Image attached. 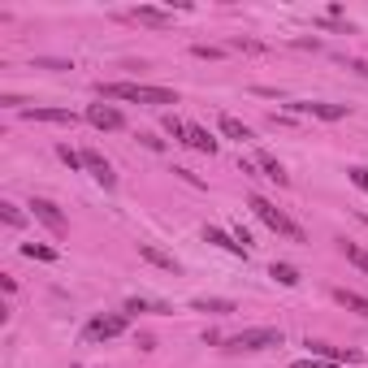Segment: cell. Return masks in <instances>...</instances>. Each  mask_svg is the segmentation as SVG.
Masks as SVG:
<instances>
[{
	"mask_svg": "<svg viewBox=\"0 0 368 368\" xmlns=\"http://www.w3.org/2000/svg\"><path fill=\"white\" fill-rule=\"evenodd\" d=\"M264 347H282L278 325H251L243 333H234V338H226V351H264Z\"/></svg>",
	"mask_w": 368,
	"mask_h": 368,
	"instance_id": "obj_4",
	"label": "cell"
},
{
	"mask_svg": "<svg viewBox=\"0 0 368 368\" xmlns=\"http://www.w3.org/2000/svg\"><path fill=\"white\" fill-rule=\"evenodd\" d=\"M30 217H35V221H39V226H48V230H52L57 238H61V234H66V230H70V221H66V217H61V208H57L52 200H35V204H30Z\"/></svg>",
	"mask_w": 368,
	"mask_h": 368,
	"instance_id": "obj_6",
	"label": "cell"
},
{
	"mask_svg": "<svg viewBox=\"0 0 368 368\" xmlns=\"http://www.w3.org/2000/svg\"><path fill=\"white\" fill-rule=\"evenodd\" d=\"M0 221H5L9 230H22V226H26V217H22L18 204H0Z\"/></svg>",
	"mask_w": 368,
	"mask_h": 368,
	"instance_id": "obj_22",
	"label": "cell"
},
{
	"mask_svg": "<svg viewBox=\"0 0 368 368\" xmlns=\"http://www.w3.org/2000/svg\"><path fill=\"white\" fill-rule=\"evenodd\" d=\"M130 329V316L126 312H100V316H91V321L83 325V342H108V338H117V333Z\"/></svg>",
	"mask_w": 368,
	"mask_h": 368,
	"instance_id": "obj_3",
	"label": "cell"
},
{
	"mask_svg": "<svg viewBox=\"0 0 368 368\" xmlns=\"http://www.w3.org/2000/svg\"><path fill=\"white\" fill-rule=\"evenodd\" d=\"M347 178L356 182V186L364 191V195H368V169H364V165H351V169H347Z\"/></svg>",
	"mask_w": 368,
	"mask_h": 368,
	"instance_id": "obj_27",
	"label": "cell"
},
{
	"mask_svg": "<svg viewBox=\"0 0 368 368\" xmlns=\"http://www.w3.org/2000/svg\"><path fill=\"white\" fill-rule=\"evenodd\" d=\"M269 278L282 282V286H299V269H295V264H286V260H278L273 269H269Z\"/></svg>",
	"mask_w": 368,
	"mask_h": 368,
	"instance_id": "obj_20",
	"label": "cell"
},
{
	"mask_svg": "<svg viewBox=\"0 0 368 368\" xmlns=\"http://www.w3.org/2000/svg\"><path fill=\"white\" fill-rule=\"evenodd\" d=\"M338 251H342V255H347V260H351V264H356V269H360V273H364V278H368V251H364L360 243H347V238H342V243H338Z\"/></svg>",
	"mask_w": 368,
	"mask_h": 368,
	"instance_id": "obj_17",
	"label": "cell"
},
{
	"mask_svg": "<svg viewBox=\"0 0 368 368\" xmlns=\"http://www.w3.org/2000/svg\"><path fill=\"white\" fill-rule=\"evenodd\" d=\"M333 299H338L342 308H351V312H360L364 321H368V299H364V295H356V291H333Z\"/></svg>",
	"mask_w": 368,
	"mask_h": 368,
	"instance_id": "obj_18",
	"label": "cell"
},
{
	"mask_svg": "<svg viewBox=\"0 0 368 368\" xmlns=\"http://www.w3.org/2000/svg\"><path fill=\"white\" fill-rule=\"evenodd\" d=\"M35 70H74L70 61H57V57H35Z\"/></svg>",
	"mask_w": 368,
	"mask_h": 368,
	"instance_id": "obj_28",
	"label": "cell"
},
{
	"mask_svg": "<svg viewBox=\"0 0 368 368\" xmlns=\"http://www.w3.org/2000/svg\"><path fill=\"white\" fill-rule=\"evenodd\" d=\"M126 316H139V312H169V303H156V299H126Z\"/></svg>",
	"mask_w": 368,
	"mask_h": 368,
	"instance_id": "obj_19",
	"label": "cell"
},
{
	"mask_svg": "<svg viewBox=\"0 0 368 368\" xmlns=\"http://www.w3.org/2000/svg\"><path fill=\"white\" fill-rule=\"evenodd\" d=\"M230 48H238V52H264L260 39H230Z\"/></svg>",
	"mask_w": 368,
	"mask_h": 368,
	"instance_id": "obj_29",
	"label": "cell"
},
{
	"mask_svg": "<svg viewBox=\"0 0 368 368\" xmlns=\"http://www.w3.org/2000/svg\"><path fill=\"white\" fill-rule=\"evenodd\" d=\"M204 243H217V247H226L230 255H243V260H247V247L238 243L234 234H226V230H217V226H208V230H204Z\"/></svg>",
	"mask_w": 368,
	"mask_h": 368,
	"instance_id": "obj_13",
	"label": "cell"
},
{
	"mask_svg": "<svg viewBox=\"0 0 368 368\" xmlns=\"http://www.w3.org/2000/svg\"><path fill=\"white\" fill-rule=\"evenodd\" d=\"M57 156H61V161H66L70 169H83V152H74L70 143H61V148H57Z\"/></svg>",
	"mask_w": 368,
	"mask_h": 368,
	"instance_id": "obj_25",
	"label": "cell"
},
{
	"mask_svg": "<svg viewBox=\"0 0 368 368\" xmlns=\"http://www.w3.org/2000/svg\"><path fill=\"white\" fill-rule=\"evenodd\" d=\"M247 208H251V213L260 217V221H264V226L273 230V234H282V238H295V243H303V238H308V234H303V226H295V221L286 217L278 204H269L264 195H251V200H247Z\"/></svg>",
	"mask_w": 368,
	"mask_h": 368,
	"instance_id": "obj_2",
	"label": "cell"
},
{
	"mask_svg": "<svg viewBox=\"0 0 368 368\" xmlns=\"http://www.w3.org/2000/svg\"><path fill=\"white\" fill-rule=\"evenodd\" d=\"M26 122H48V126H78V113H70V108H22Z\"/></svg>",
	"mask_w": 368,
	"mask_h": 368,
	"instance_id": "obj_9",
	"label": "cell"
},
{
	"mask_svg": "<svg viewBox=\"0 0 368 368\" xmlns=\"http://www.w3.org/2000/svg\"><path fill=\"white\" fill-rule=\"evenodd\" d=\"M26 260H57V247H43V243H22Z\"/></svg>",
	"mask_w": 368,
	"mask_h": 368,
	"instance_id": "obj_23",
	"label": "cell"
},
{
	"mask_svg": "<svg viewBox=\"0 0 368 368\" xmlns=\"http://www.w3.org/2000/svg\"><path fill=\"white\" fill-rule=\"evenodd\" d=\"M83 169H87V173H91V178L100 182L104 191H113V186H117V173H113V165H108V161H104V156L95 152V148H87V152H83Z\"/></svg>",
	"mask_w": 368,
	"mask_h": 368,
	"instance_id": "obj_7",
	"label": "cell"
},
{
	"mask_svg": "<svg viewBox=\"0 0 368 368\" xmlns=\"http://www.w3.org/2000/svg\"><path fill=\"white\" fill-rule=\"evenodd\" d=\"M186 148H195V152H204V156H217L221 139H213L204 126H186Z\"/></svg>",
	"mask_w": 368,
	"mask_h": 368,
	"instance_id": "obj_12",
	"label": "cell"
},
{
	"mask_svg": "<svg viewBox=\"0 0 368 368\" xmlns=\"http://www.w3.org/2000/svg\"><path fill=\"white\" fill-rule=\"evenodd\" d=\"M255 165H260V169H264V178H273L278 186H286V182H291V173L282 169V161H278V156H269V152H260V156H255Z\"/></svg>",
	"mask_w": 368,
	"mask_h": 368,
	"instance_id": "obj_15",
	"label": "cell"
},
{
	"mask_svg": "<svg viewBox=\"0 0 368 368\" xmlns=\"http://www.w3.org/2000/svg\"><path fill=\"white\" fill-rule=\"evenodd\" d=\"M87 122L95 126V130H126L122 108H117V104H108V100H100V104H87Z\"/></svg>",
	"mask_w": 368,
	"mask_h": 368,
	"instance_id": "obj_5",
	"label": "cell"
},
{
	"mask_svg": "<svg viewBox=\"0 0 368 368\" xmlns=\"http://www.w3.org/2000/svg\"><path fill=\"white\" fill-rule=\"evenodd\" d=\"M135 22H143V26H156V30H165V26H173V18L165 9H152V5H139L135 9Z\"/></svg>",
	"mask_w": 368,
	"mask_h": 368,
	"instance_id": "obj_14",
	"label": "cell"
},
{
	"mask_svg": "<svg viewBox=\"0 0 368 368\" xmlns=\"http://www.w3.org/2000/svg\"><path fill=\"white\" fill-rule=\"evenodd\" d=\"M308 351H312L316 360H333V364H356V360H360V351H351V347L342 351V347H329V342H312V338H308Z\"/></svg>",
	"mask_w": 368,
	"mask_h": 368,
	"instance_id": "obj_10",
	"label": "cell"
},
{
	"mask_svg": "<svg viewBox=\"0 0 368 368\" xmlns=\"http://www.w3.org/2000/svg\"><path fill=\"white\" fill-rule=\"evenodd\" d=\"M291 368H333V364H325V360H316V356H312V360H295Z\"/></svg>",
	"mask_w": 368,
	"mask_h": 368,
	"instance_id": "obj_30",
	"label": "cell"
},
{
	"mask_svg": "<svg viewBox=\"0 0 368 368\" xmlns=\"http://www.w3.org/2000/svg\"><path fill=\"white\" fill-rule=\"evenodd\" d=\"M291 108H295V113H312V117H321V122H342L351 113L347 104H325V100H295Z\"/></svg>",
	"mask_w": 368,
	"mask_h": 368,
	"instance_id": "obj_8",
	"label": "cell"
},
{
	"mask_svg": "<svg viewBox=\"0 0 368 368\" xmlns=\"http://www.w3.org/2000/svg\"><path fill=\"white\" fill-rule=\"evenodd\" d=\"M165 135H173V143H186V122H178L173 113H165Z\"/></svg>",
	"mask_w": 368,
	"mask_h": 368,
	"instance_id": "obj_24",
	"label": "cell"
},
{
	"mask_svg": "<svg viewBox=\"0 0 368 368\" xmlns=\"http://www.w3.org/2000/svg\"><path fill=\"white\" fill-rule=\"evenodd\" d=\"M191 308H195V312H234V299H195V303H191Z\"/></svg>",
	"mask_w": 368,
	"mask_h": 368,
	"instance_id": "obj_21",
	"label": "cell"
},
{
	"mask_svg": "<svg viewBox=\"0 0 368 368\" xmlns=\"http://www.w3.org/2000/svg\"><path fill=\"white\" fill-rule=\"evenodd\" d=\"M139 255H143V260H148V264H156V269H165V273H178V255H169V251H161V247H156V243H139Z\"/></svg>",
	"mask_w": 368,
	"mask_h": 368,
	"instance_id": "obj_11",
	"label": "cell"
},
{
	"mask_svg": "<svg viewBox=\"0 0 368 368\" xmlns=\"http://www.w3.org/2000/svg\"><path fill=\"white\" fill-rule=\"evenodd\" d=\"M191 52H195L200 61H221V57H226V48H208V43H195Z\"/></svg>",
	"mask_w": 368,
	"mask_h": 368,
	"instance_id": "obj_26",
	"label": "cell"
},
{
	"mask_svg": "<svg viewBox=\"0 0 368 368\" xmlns=\"http://www.w3.org/2000/svg\"><path fill=\"white\" fill-rule=\"evenodd\" d=\"M221 135L234 139V143H247V139H251V126L238 122V117H230V113H221Z\"/></svg>",
	"mask_w": 368,
	"mask_h": 368,
	"instance_id": "obj_16",
	"label": "cell"
},
{
	"mask_svg": "<svg viewBox=\"0 0 368 368\" xmlns=\"http://www.w3.org/2000/svg\"><path fill=\"white\" fill-rule=\"evenodd\" d=\"M70 368H83V364H70Z\"/></svg>",
	"mask_w": 368,
	"mask_h": 368,
	"instance_id": "obj_32",
	"label": "cell"
},
{
	"mask_svg": "<svg viewBox=\"0 0 368 368\" xmlns=\"http://www.w3.org/2000/svg\"><path fill=\"white\" fill-rule=\"evenodd\" d=\"M139 139H143V148H152V152L165 148V139H156V135H139Z\"/></svg>",
	"mask_w": 368,
	"mask_h": 368,
	"instance_id": "obj_31",
	"label": "cell"
},
{
	"mask_svg": "<svg viewBox=\"0 0 368 368\" xmlns=\"http://www.w3.org/2000/svg\"><path fill=\"white\" fill-rule=\"evenodd\" d=\"M100 100H130V104H178V91L169 87H148V83H100Z\"/></svg>",
	"mask_w": 368,
	"mask_h": 368,
	"instance_id": "obj_1",
	"label": "cell"
}]
</instances>
